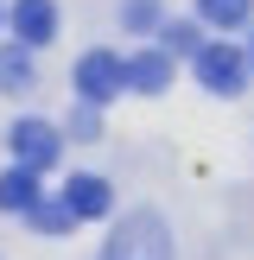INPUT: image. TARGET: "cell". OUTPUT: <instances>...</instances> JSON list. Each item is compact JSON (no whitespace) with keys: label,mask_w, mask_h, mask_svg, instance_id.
Returning <instances> with one entry per match:
<instances>
[{"label":"cell","mask_w":254,"mask_h":260,"mask_svg":"<svg viewBox=\"0 0 254 260\" xmlns=\"http://www.w3.org/2000/svg\"><path fill=\"white\" fill-rule=\"evenodd\" d=\"M127 89V63L114 57V51H89L83 63H76V95L96 108V102H114Z\"/></svg>","instance_id":"cell-1"},{"label":"cell","mask_w":254,"mask_h":260,"mask_svg":"<svg viewBox=\"0 0 254 260\" xmlns=\"http://www.w3.org/2000/svg\"><path fill=\"white\" fill-rule=\"evenodd\" d=\"M197 83L216 89V95H241V83H248V57H241L235 45H203L197 51Z\"/></svg>","instance_id":"cell-2"},{"label":"cell","mask_w":254,"mask_h":260,"mask_svg":"<svg viewBox=\"0 0 254 260\" xmlns=\"http://www.w3.org/2000/svg\"><path fill=\"white\" fill-rule=\"evenodd\" d=\"M7 140H13V159H19V165H32V172L57 165V146H64V140H57V127H45V121H19Z\"/></svg>","instance_id":"cell-3"},{"label":"cell","mask_w":254,"mask_h":260,"mask_svg":"<svg viewBox=\"0 0 254 260\" xmlns=\"http://www.w3.org/2000/svg\"><path fill=\"white\" fill-rule=\"evenodd\" d=\"M13 32H19V45H45V38H57V7L51 0H13Z\"/></svg>","instance_id":"cell-4"},{"label":"cell","mask_w":254,"mask_h":260,"mask_svg":"<svg viewBox=\"0 0 254 260\" xmlns=\"http://www.w3.org/2000/svg\"><path fill=\"white\" fill-rule=\"evenodd\" d=\"M108 260H165L159 222H152V216H140V222H127L121 235H114V254H108Z\"/></svg>","instance_id":"cell-5"},{"label":"cell","mask_w":254,"mask_h":260,"mask_svg":"<svg viewBox=\"0 0 254 260\" xmlns=\"http://www.w3.org/2000/svg\"><path fill=\"white\" fill-rule=\"evenodd\" d=\"M165 83H172V51H140V57H127V89L159 95Z\"/></svg>","instance_id":"cell-6"},{"label":"cell","mask_w":254,"mask_h":260,"mask_svg":"<svg viewBox=\"0 0 254 260\" xmlns=\"http://www.w3.org/2000/svg\"><path fill=\"white\" fill-rule=\"evenodd\" d=\"M108 184H102V178H89V172H76L70 184H64V210L70 216H108Z\"/></svg>","instance_id":"cell-7"},{"label":"cell","mask_w":254,"mask_h":260,"mask_svg":"<svg viewBox=\"0 0 254 260\" xmlns=\"http://www.w3.org/2000/svg\"><path fill=\"white\" fill-rule=\"evenodd\" d=\"M0 210H7V216L38 210V172H32V165H13V172H0Z\"/></svg>","instance_id":"cell-8"},{"label":"cell","mask_w":254,"mask_h":260,"mask_svg":"<svg viewBox=\"0 0 254 260\" xmlns=\"http://www.w3.org/2000/svg\"><path fill=\"white\" fill-rule=\"evenodd\" d=\"M159 51H172V57H197L203 38H197L190 19H165V25H159Z\"/></svg>","instance_id":"cell-9"},{"label":"cell","mask_w":254,"mask_h":260,"mask_svg":"<svg viewBox=\"0 0 254 260\" xmlns=\"http://www.w3.org/2000/svg\"><path fill=\"white\" fill-rule=\"evenodd\" d=\"M197 13H203L210 25H223V32H235V25H248L254 0H197Z\"/></svg>","instance_id":"cell-10"},{"label":"cell","mask_w":254,"mask_h":260,"mask_svg":"<svg viewBox=\"0 0 254 260\" xmlns=\"http://www.w3.org/2000/svg\"><path fill=\"white\" fill-rule=\"evenodd\" d=\"M0 83H7V89H25V83H32V57H25V45L19 51H0Z\"/></svg>","instance_id":"cell-11"},{"label":"cell","mask_w":254,"mask_h":260,"mask_svg":"<svg viewBox=\"0 0 254 260\" xmlns=\"http://www.w3.org/2000/svg\"><path fill=\"white\" fill-rule=\"evenodd\" d=\"M25 216H32V222H38V229H45V235H57V229H64V222H76V216H70V210H51V203H38V210H25Z\"/></svg>","instance_id":"cell-12"},{"label":"cell","mask_w":254,"mask_h":260,"mask_svg":"<svg viewBox=\"0 0 254 260\" xmlns=\"http://www.w3.org/2000/svg\"><path fill=\"white\" fill-rule=\"evenodd\" d=\"M127 25H152V0H127Z\"/></svg>","instance_id":"cell-13"}]
</instances>
